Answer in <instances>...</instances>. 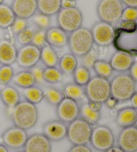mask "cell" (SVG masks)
Listing matches in <instances>:
<instances>
[{"mask_svg": "<svg viewBox=\"0 0 137 152\" xmlns=\"http://www.w3.org/2000/svg\"><path fill=\"white\" fill-rule=\"evenodd\" d=\"M92 69H94L96 75L106 79L110 77L114 71L110 62L102 59H97L95 61Z\"/></svg>", "mask_w": 137, "mask_h": 152, "instance_id": "1f68e13d", "label": "cell"}, {"mask_svg": "<svg viewBox=\"0 0 137 152\" xmlns=\"http://www.w3.org/2000/svg\"><path fill=\"white\" fill-rule=\"evenodd\" d=\"M88 105L90 107V108L92 109L93 110L96 111V112H100V110L102 107V103L92 102V101H88Z\"/></svg>", "mask_w": 137, "mask_h": 152, "instance_id": "bcb514c9", "label": "cell"}, {"mask_svg": "<svg viewBox=\"0 0 137 152\" xmlns=\"http://www.w3.org/2000/svg\"><path fill=\"white\" fill-rule=\"evenodd\" d=\"M114 30L112 45L116 51L137 56V22L120 20Z\"/></svg>", "mask_w": 137, "mask_h": 152, "instance_id": "6da1fadb", "label": "cell"}, {"mask_svg": "<svg viewBox=\"0 0 137 152\" xmlns=\"http://www.w3.org/2000/svg\"><path fill=\"white\" fill-rule=\"evenodd\" d=\"M15 18L10 5L4 3L0 4V28L4 29L10 28Z\"/></svg>", "mask_w": 137, "mask_h": 152, "instance_id": "4316f807", "label": "cell"}, {"mask_svg": "<svg viewBox=\"0 0 137 152\" xmlns=\"http://www.w3.org/2000/svg\"><path fill=\"white\" fill-rule=\"evenodd\" d=\"M129 74L131 77L133 78V80L137 82V61H135L132 64V66L130 67L129 70Z\"/></svg>", "mask_w": 137, "mask_h": 152, "instance_id": "ee69618b", "label": "cell"}, {"mask_svg": "<svg viewBox=\"0 0 137 152\" xmlns=\"http://www.w3.org/2000/svg\"><path fill=\"white\" fill-rule=\"evenodd\" d=\"M29 70L33 74V75H34L35 81H36V83H42L44 81L43 77V68H42V67L36 65V66L32 67Z\"/></svg>", "mask_w": 137, "mask_h": 152, "instance_id": "b9f144b4", "label": "cell"}, {"mask_svg": "<svg viewBox=\"0 0 137 152\" xmlns=\"http://www.w3.org/2000/svg\"><path fill=\"white\" fill-rule=\"evenodd\" d=\"M68 152H92L87 145H73Z\"/></svg>", "mask_w": 137, "mask_h": 152, "instance_id": "7bdbcfd3", "label": "cell"}, {"mask_svg": "<svg viewBox=\"0 0 137 152\" xmlns=\"http://www.w3.org/2000/svg\"><path fill=\"white\" fill-rule=\"evenodd\" d=\"M135 126L137 127V120H136V124H135Z\"/></svg>", "mask_w": 137, "mask_h": 152, "instance_id": "db71d44e", "label": "cell"}, {"mask_svg": "<svg viewBox=\"0 0 137 152\" xmlns=\"http://www.w3.org/2000/svg\"><path fill=\"white\" fill-rule=\"evenodd\" d=\"M26 27H27V20L16 17L10 28L12 33L16 36L23 29H25Z\"/></svg>", "mask_w": 137, "mask_h": 152, "instance_id": "ab89813d", "label": "cell"}, {"mask_svg": "<svg viewBox=\"0 0 137 152\" xmlns=\"http://www.w3.org/2000/svg\"><path fill=\"white\" fill-rule=\"evenodd\" d=\"M92 126H96L101 118L100 112L93 110L89 106L88 103L86 102L80 107V116Z\"/></svg>", "mask_w": 137, "mask_h": 152, "instance_id": "f1b7e54d", "label": "cell"}, {"mask_svg": "<svg viewBox=\"0 0 137 152\" xmlns=\"http://www.w3.org/2000/svg\"><path fill=\"white\" fill-rule=\"evenodd\" d=\"M59 69L64 75H69L72 74L78 67V60L72 53H66L60 59Z\"/></svg>", "mask_w": 137, "mask_h": 152, "instance_id": "cb8c5ba5", "label": "cell"}, {"mask_svg": "<svg viewBox=\"0 0 137 152\" xmlns=\"http://www.w3.org/2000/svg\"><path fill=\"white\" fill-rule=\"evenodd\" d=\"M124 5L121 0H99L96 13L100 21L112 25L121 20Z\"/></svg>", "mask_w": 137, "mask_h": 152, "instance_id": "52a82bcc", "label": "cell"}, {"mask_svg": "<svg viewBox=\"0 0 137 152\" xmlns=\"http://www.w3.org/2000/svg\"><path fill=\"white\" fill-rule=\"evenodd\" d=\"M90 143L95 150L105 152L114 145V135L109 127L96 126L92 129Z\"/></svg>", "mask_w": 137, "mask_h": 152, "instance_id": "9c48e42d", "label": "cell"}, {"mask_svg": "<svg viewBox=\"0 0 137 152\" xmlns=\"http://www.w3.org/2000/svg\"><path fill=\"white\" fill-rule=\"evenodd\" d=\"M23 95L26 101L35 105L40 104L43 99V91L35 86L24 89Z\"/></svg>", "mask_w": 137, "mask_h": 152, "instance_id": "4dcf8cb0", "label": "cell"}, {"mask_svg": "<svg viewBox=\"0 0 137 152\" xmlns=\"http://www.w3.org/2000/svg\"><path fill=\"white\" fill-rule=\"evenodd\" d=\"M105 152H124L123 151L121 148H120L119 146H115L113 145L112 147H111L110 149H108V150H106Z\"/></svg>", "mask_w": 137, "mask_h": 152, "instance_id": "f907efd6", "label": "cell"}, {"mask_svg": "<svg viewBox=\"0 0 137 152\" xmlns=\"http://www.w3.org/2000/svg\"><path fill=\"white\" fill-rule=\"evenodd\" d=\"M42 134L50 142H60L66 137L67 126L60 120H50L43 125Z\"/></svg>", "mask_w": 137, "mask_h": 152, "instance_id": "9a60e30c", "label": "cell"}, {"mask_svg": "<svg viewBox=\"0 0 137 152\" xmlns=\"http://www.w3.org/2000/svg\"><path fill=\"white\" fill-rule=\"evenodd\" d=\"M18 50L14 43L7 39L0 40V64L11 66L16 62Z\"/></svg>", "mask_w": 137, "mask_h": 152, "instance_id": "d6986e66", "label": "cell"}, {"mask_svg": "<svg viewBox=\"0 0 137 152\" xmlns=\"http://www.w3.org/2000/svg\"><path fill=\"white\" fill-rule=\"evenodd\" d=\"M136 92V82L128 74L120 73L110 81L111 96L119 102L130 100Z\"/></svg>", "mask_w": 137, "mask_h": 152, "instance_id": "277c9868", "label": "cell"}, {"mask_svg": "<svg viewBox=\"0 0 137 152\" xmlns=\"http://www.w3.org/2000/svg\"><path fill=\"white\" fill-rule=\"evenodd\" d=\"M117 143L124 152H137V127L132 126L122 128L118 136Z\"/></svg>", "mask_w": 137, "mask_h": 152, "instance_id": "5bb4252c", "label": "cell"}, {"mask_svg": "<svg viewBox=\"0 0 137 152\" xmlns=\"http://www.w3.org/2000/svg\"><path fill=\"white\" fill-rule=\"evenodd\" d=\"M61 2L62 0H37L38 12L52 17L61 10Z\"/></svg>", "mask_w": 137, "mask_h": 152, "instance_id": "603a6c76", "label": "cell"}, {"mask_svg": "<svg viewBox=\"0 0 137 152\" xmlns=\"http://www.w3.org/2000/svg\"><path fill=\"white\" fill-rule=\"evenodd\" d=\"M4 0H0V4H3V3H4Z\"/></svg>", "mask_w": 137, "mask_h": 152, "instance_id": "f5cc1de1", "label": "cell"}, {"mask_svg": "<svg viewBox=\"0 0 137 152\" xmlns=\"http://www.w3.org/2000/svg\"><path fill=\"white\" fill-rule=\"evenodd\" d=\"M17 152H24V151H17Z\"/></svg>", "mask_w": 137, "mask_h": 152, "instance_id": "11a10c76", "label": "cell"}, {"mask_svg": "<svg viewBox=\"0 0 137 152\" xmlns=\"http://www.w3.org/2000/svg\"><path fill=\"white\" fill-rule=\"evenodd\" d=\"M32 23L36 26L38 29H47L51 27V17L40 12L35 13L31 18Z\"/></svg>", "mask_w": 137, "mask_h": 152, "instance_id": "e575fe53", "label": "cell"}, {"mask_svg": "<svg viewBox=\"0 0 137 152\" xmlns=\"http://www.w3.org/2000/svg\"><path fill=\"white\" fill-rule=\"evenodd\" d=\"M62 92L64 97L72 99L76 102L82 99L85 96L84 88L76 83H68L63 86Z\"/></svg>", "mask_w": 137, "mask_h": 152, "instance_id": "484cf974", "label": "cell"}, {"mask_svg": "<svg viewBox=\"0 0 137 152\" xmlns=\"http://www.w3.org/2000/svg\"><path fill=\"white\" fill-rule=\"evenodd\" d=\"M119 102L118 101L117 99H116L114 97L110 96L106 100L104 104H105L106 105V106L108 108H109V109H113V108H114L116 106Z\"/></svg>", "mask_w": 137, "mask_h": 152, "instance_id": "f6af8a7d", "label": "cell"}, {"mask_svg": "<svg viewBox=\"0 0 137 152\" xmlns=\"http://www.w3.org/2000/svg\"><path fill=\"white\" fill-rule=\"evenodd\" d=\"M62 8H68L76 6V1L74 0H62Z\"/></svg>", "mask_w": 137, "mask_h": 152, "instance_id": "7dc6e473", "label": "cell"}, {"mask_svg": "<svg viewBox=\"0 0 137 152\" xmlns=\"http://www.w3.org/2000/svg\"><path fill=\"white\" fill-rule=\"evenodd\" d=\"M137 120V110L133 107H126L118 111L116 124L122 128L135 126Z\"/></svg>", "mask_w": 137, "mask_h": 152, "instance_id": "44dd1931", "label": "cell"}, {"mask_svg": "<svg viewBox=\"0 0 137 152\" xmlns=\"http://www.w3.org/2000/svg\"><path fill=\"white\" fill-rule=\"evenodd\" d=\"M40 60L46 67H56L59 63V57L54 48L46 45L41 49Z\"/></svg>", "mask_w": 137, "mask_h": 152, "instance_id": "d4e9b609", "label": "cell"}, {"mask_svg": "<svg viewBox=\"0 0 137 152\" xmlns=\"http://www.w3.org/2000/svg\"><path fill=\"white\" fill-rule=\"evenodd\" d=\"M0 97L5 106L8 108L15 107L20 102V94L14 87L5 86L0 91Z\"/></svg>", "mask_w": 137, "mask_h": 152, "instance_id": "7402d4cb", "label": "cell"}, {"mask_svg": "<svg viewBox=\"0 0 137 152\" xmlns=\"http://www.w3.org/2000/svg\"><path fill=\"white\" fill-rule=\"evenodd\" d=\"M57 26L67 34L80 28L83 23V15L77 7L61 8L56 14Z\"/></svg>", "mask_w": 137, "mask_h": 152, "instance_id": "ba28073f", "label": "cell"}, {"mask_svg": "<svg viewBox=\"0 0 137 152\" xmlns=\"http://www.w3.org/2000/svg\"><path fill=\"white\" fill-rule=\"evenodd\" d=\"M98 52L93 48L89 52L82 57V66H84L88 69H92L95 61L98 59Z\"/></svg>", "mask_w": 137, "mask_h": 152, "instance_id": "74e56055", "label": "cell"}, {"mask_svg": "<svg viewBox=\"0 0 137 152\" xmlns=\"http://www.w3.org/2000/svg\"><path fill=\"white\" fill-rule=\"evenodd\" d=\"M46 31L43 29H36L32 38V44L36 46L38 48L42 49L45 45H48L46 42Z\"/></svg>", "mask_w": 137, "mask_h": 152, "instance_id": "f35d334b", "label": "cell"}, {"mask_svg": "<svg viewBox=\"0 0 137 152\" xmlns=\"http://www.w3.org/2000/svg\"><path fill=\"white\" fill-rule=\"evenodd\" d=\"M43 80L49 83H60L64 78V74L56 67H46L43 72Z\"/></svg>", "mask_w": 137, "mask_h": 152, "instance_id": "d6a6232c", "label": "cell"}, {"mask_svg": "<svg viewBox=\"0 0 137 152\" xmlns=\"http://www.w3.org/2000/svg\"><path fill=\"white\" fill-rule=\"evenodd\" d=\"M11 119L15 126L28 130L36 125L38 111L36 105L26 101H20L15 107L10 108Z\"/></svg>", "mask_w": 137, "mask_h": 152, "instance_id": "7a4b0ae2", "label": "cell"}, {"mask_svg": "<svg viewBox=\"0 0 137 152\" xmlns=\"http://www.w3.org/2000/svg\"><path fill=\"white\" fill-rule=\"evenodd\" d=\"M27 137L26 130L14 126L5 130L2 135V141L7 148L18 150L24 148Z\"/></svg>", "mask_w": 137, "mask_h": 152, "instance_id": "4fadbf2b", "label": "cell"}, {"mask_svg": "<svg viewBox=\"0 0 137 152\" xmlns=\"http://www.w3.org/2000/svg\"><path fill=\"white\" fill-rule=\"evenodd\" d=\"M56 112L59 120L68 124L80 116V106L78 102L64 97L56 106Z\"/></svg>", "mask_w": 137, "mask_h": 152, "instance_id": "7c38bea8", "label": "cell"}, {"mask_svg": "<svg viewBox=\"0 0 137 152\" xmlns=\"http://www.w3.org/2000/svg\"><path fill=\"white\" fill-rule=\"evenodd\" d=\"M64 98V95L62 91L54 87H48L43 91V99L53 106H57Z\"/></svg>", "mask_w": 137, "mask_h": 152, "instance_id": "f546056e", "label": "cell"}, {"mask_svg": "<svg viewBox=\"0 0 137 152\" xmlns=\"http://www.w3.org/2000/svg\"><path fill=\"white\" fill-rule=\"evenodd\" d=\"M130 104H131V106H132L133 108L137 110V92L136 91L135 94H134L132 97L130 99Z\"/></svg>", "mask_w": 137, "mask_h": 152, "instance_id": "681fc988", "label": "cell"}, {"mask_svg": "<svg viewBox=\"0 0 137 152\" xmlns=\"http://www.w3.org/2000/svg\"><path fill=\"white\" fill-rule=\"evenodd\" d=\"M14 71L11 66L2 65L0 67V85L7 86L12 80Z\"/></svg>", "mask_w": 137, "mask_h": 152, "instance_id": "8d00e7d4", "label": "cell"}, {"mask_svg": "<svg viewBox=\"0 0 137 152\" xmlns=\"http://www.w3.org/2000/svg\"><path fill=\"white\" fill-rule=\"evenodd\" d=\"M121 20L136 21L137 8L130 7H126L124 8L122 14Z\"/></svg>", "mask_w": 137, "mask_h": 152, "instance_id": "60d3db41", "label": "cell"}, {"mask_svg": "<svg viewBox=\"0 0 137 152\" xmlns=\"http://www.w3.org/2000/svg\"><path fill=\"white\" fill-rule=\"evenodd\" d=\"M41 49L32 43L22 45L18 50L17 62L19 67L24 69H29L36 66L40 60Z\"/></svg>", "mask_w": 137, "mask_h": 152, "instance_id": "8fae6325", "label": "cell"}, {"mask_svg": "<svg viewBox=\"0 0 137 152\" xmlns=\"http://www.w3.org/2000/svg\"><path fill=\"white\" fill-rule=\"evenodd\" d=\"M92 126L78 117L67 126L66 137L73 145H87L90 142Z\"/></svg>", "mask_w": 137, "mask_h": 152, "instance_id": "8992f818", "label": "cell"}, {"mask_svg": "<svg viewBox=\"0 0 137 152\" xmlns=\"http://www.w3.org/2000/svg\"><path fill=\"white\" fill-rule=\"evenodd\" d=\"M121 1L126 7L137 8V0H121Z\"/></svg>", "mask_w": 137, "mask_h": 152, "instance_id": "c3c4849f", "label": "cell"}, {"mask_svg": "<svg viewBox=\"0 0 137 152\" xmlns=\"http://www.w3.org/2000/svg\"><path fill=\"white\" fill-rule=\"evenodd\" d=\"M93 45L91 30L86 27L82 26L68 34V48L71 53L76 57L82 58L92 50Z\"/></svg>", "mask_w": 137, "mask_h": 152, "instance_id": "3957f363", "label": "cell"}, {"mask_svg": "<svg viewBox=\"0 0 137 152\" xmlns=\"http://www.w3.org/2000/svg\"><path fill=\"white\" fill-rule=\"evenodd\" d=\"M46 42L52 48H63L68 45V34L58 26H51L46 31Z\"/></svg>", "mask_w": 137, "mask_h": 152, "instance_id": "ac0fdd59", "label": "cell"}, {"mask_svg": "<svg viewBox=\"0 0 137 152\" xmlns=\"http://www.w3.org/2000/svg\"><path fill=\"white\" fill-rule=\"evenodd\" d=\"M11 7L17 18H31L38 12L37 0H13Z\"/></svg>", "mask_w": 137, "mask_h": 152, "instance_id": "e0dca14e", "label": "cell"}, {"mask_svg": "<svg viewBox=\"0 0 137 152\" xmlns=\"http://www.w3.org/2000/svg\"><path fill=\"white\" fill-rule=\"evenodd\" d=\"M0 152H9L6 146L2 144H0Z\"/></svg>", "mask_w": 137, "mask_h": 152, "instance_id": "816d5d0a", "label": "cell"}, {"mask_svg": "<svg viewBox=\"0 0 137 152\" xmlns=\"http://www.w3.org/2000/svg\"><path fill=\"white\" fill-rule=\"evenodd\" d=\"M24 152H51L52 143L43 134L28 136L24 146Z\"/></svg>", "mask_w": 137, "mask_h": 152, "instance_id": "2e32d148", "label": "cell"}, {"mask_svg": "<svg viewBox=\"0 0 137 152\" xmlns=\"http://www.w3.org/2000/svg\"><path fill=\"white\" fill-rule=\"evenodd\" d=\"M36 29H34L33 27L27 26L20 31V33L16 35L18 42L20 43L21 45H26L30 44L32 43V38L34 37V33Z\"/></svg>", "mask_w": 137, "mask_h": 152, "instance_id": "d590c367", "label": "cell"}, {"mask_svg": "<svg viewBox=\"0 0 137 152\" xmlns=\"http://www.w3.org/2000/svg\"><path fill=\"white\" fill-rule=\"evenodd\" d=\"M134 57L127 53L116 51L111 56L110 64L114 71L120 73H125L129 70L133 62Z\"/></svg>", "mask_w": 137, "mask_h": 152, "instance_id": "ffe728a7", "label": "cell"}, {"mask_svg": "<svg viewBox=\"0 0 137 152\" xmlns=\"http://www.w3.org/2000/svg\"><path fill=\"white\" fill-rule=\"evenodd\" d=\"M74 1H76V0H74Z\"/></svg>", "mask_w": 137, "mask_h": 152, "instance_id": "9f6ffc18", "label": "cell"}, {"mask_svg": "<svg viewBox=\"0 0 137 152\" xmlns=\"http://www.w3.org/2000/svg\"><path fill=\"white\" fill-rule=\"evenodd\" d=\"M90 30L94 43L98 47L106 48L112 44L115 30L113 25L100 20L92 26Z\"/></svg>", "mask_w": 137, "mask_h": 152, "instance_id": "30bf717a", "label": "cell"}, {"mask_svg": "<svg viewBox=\"0 0 137 152\" xmlns=\"http://www.w3.org/2000/svg\"><path fill=\"white\" fill-rule=\"evenodd\" d=\"M74 83L79 86H85L91 79L90 69L83 66H78L72 74Z\"/></svg>", "mask_w": 137, "mask_h": 152, "instance_id": "836d02e7", "label": "cell"}, {"mask_svg": "<svg viewBox=\"0 0 137 152\" xmlns=\"http://www.w3.org/2000/svg\"><path fill=\"white\" fill-rule=\"evenodd\" d=\"M12 81L15 86L23 89L34 86L36 83L34 75L29 72V70L17 73L13 75Z\"/></svg>", "mask_w": 137, "mask_h": 152, "instance_id": "83f0119b", "label": "cell"}, {"mask_svg": "<svg viewBox=\"0 0 137 152\" xmlns=\"http://www.w3.org/2000/svg\"><path fill=\"white\" fill-rule=\"evenodd\" d=\"M84 91L88 101L104 104L111 96L110 81L108 79L94 76L84 86Z\"/></svg>", "mask_w": 137, "mask_h": 152, "instance_id": "5b68a950", "label": "cell"}]
</instances>
